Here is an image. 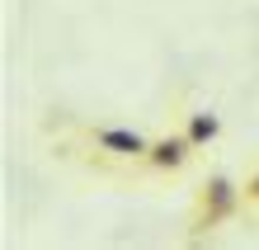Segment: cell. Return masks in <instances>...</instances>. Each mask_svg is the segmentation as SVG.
<instances>
[{"label":"cell","instance_id":"obj_4","mask_svg":"<svg viewBox=\"0 0 259 250\" xmlns=\"http://www.w3.org/2000/svg\"><path fill=\"white\" fill-rule=\"evenodd\" d=\"M184 132L193 137V147H207V142H217V137H222V118L212 114V109H193Z\"/></svg>","mask_w":259,"mask_h":250},{"label":"cell","instance_id":"obj_2","mask_svg":"<svg viewBox=\"0 0 259 250\" xmlns=\"http://www.w3.org/2000/svg\"><path fill=\"white\" fill-rule=\"evenodd\" d=\"M90 142L109 156H123V161H146V151H151V142L132 128H90Z\"/></svg>","mask_w":259,"mask_h":250},{"label":"cell","instance_id":"obj_1","mask_svg":"<svg viewBox=\"0 0 259 250\" xmlns=\"http://www.w3.org/2000/svg\"><path fill=\"white\" fill-rule=\"evenodd\" d=\"M240 198H245V189H236V180H226V175H212L203 184V208H198V227H217L226 222V217H236L240 208Z\"/></svg>","mask_w":259,"mask_h":250},{"label":"cell","instance_id":"obj_3","mask_svg":"<svg viewBox=\"0 0 259 250\" xmlns=\"http://www.w3.org/2000/svg\"><path fill=\"white\" fill-rule=\"evenodd\" d=\"M193 151H198V147H193L189 132H170V137H160V142H151L146 165H151V170H184Z\"/></svg>","mask_w":259,"mask_h":250},{"label":"cell","instance_id":"obj_5","mask_svg":"<svg viewBox=\"0 0 259 250\" xmlns=\"http://www.w3.org/2000/svg\"><path fill=\"white\" fill-rule=\"evenodd\" d=\"M245 198H254V203H259V175H254V180L245 184Z\"/></svg>","mask_w":259,"mask_h":250}]
</instances>
